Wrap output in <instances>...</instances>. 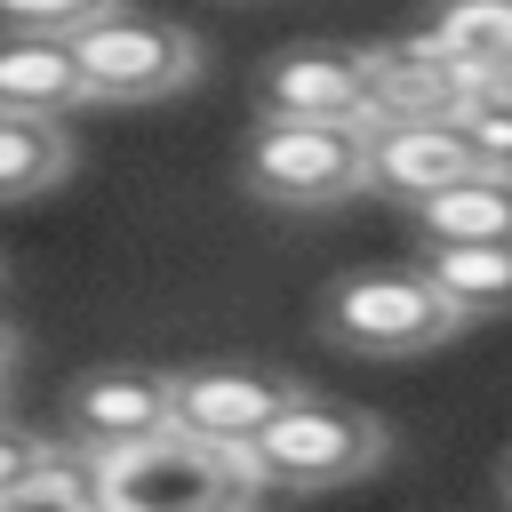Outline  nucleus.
Here are the masks:
<instances>
[{"instance_id": "obj_1", "label": "nucleus", "mask_w": 512, "mask_h": 512, "mask_svg": "<svg viewBox=\"0 0 512 512\" xmlns=\"http://www.w3.org/2000/svg\"><path fill=\"white\" fill-rule=\"evenodd\" d=\"M264 496L248 456L224 440H200L184 424H160L128 448L96 456V504L112 512H216V504H248Z\"/></svg>"}, {"instance_id": "obj_2", "label": "nucleus", "mask_w": 512, "mask_h": 512, "mask_svg": "<svg viewBox=\"0 0 512 512\" xmlns=\"http://www.w3.org/2000/svg\"><path fill=\"white\" fill-rule=\"evenodd\" d=\"M256 488H344L360 472H376L384 456V424L368 408H344V400H320V392H288L248 440H240Z\"/></svg>"}, {"instance_id": "obj_3", "label": "nucleus", "mask_w": 512, "mask_h": 512, "mask_svg": "<svg viewBox=\"0 0 512 512\" xmlns=\"http://www.w3.org/2000/svg\"><path fill=\"white\" fill-rule=\"evenodd\" d=\"M456 328L464 320L432 288L424 264H368V272H344L320 296V336L344 344V352H360V360H408V352L448 344Z\"/></svg>"}, {"instance_id": "obj_4", "label": "nucleus", "mask_w": 512, "mask_h": 512, "mask_svg": "<svg viewBox=\"0 0 512 512\" xmlns=\"http://www.w3.org/2000/svg\"><path fill=\"white\" fill-rule=\"evenodd\" d=\"M72 64H80L88 104H160L200 72V40L168 16L104 8L72 32Z\"/></svg>"}, {"instance_id": "obj_5", "label": "nucleus", "mask_w": 512, "mask_h": 512, "mask_svg": "<svg viewBox=\"0 0 512 512\" xmlns=\"http://www.w3.org/2000/svg\"><path fill=\"white\" fill-rule=\"evenodd\" d=\"M248 192L272 208H336L368 192V120H272L248 144Z\"/></svg>"}, {"instance_id": "obj_6", "label": "nucleus", "mask_w": 512, "mask_h": 512, "mask_svg": "<svg viewBox=\"0 0 512 512\" xmlns=\"http://www.w3.org/2000/svg\"><path fill=\"white\" fill-rule=\"evenodd\" d=\"M256 104L272 120H368L376 128V104H368V56L360 48H280L256 80Z\"/></svg>"}, {"instance_id": "obj_7", "label": "nucleus", "mask_w": 512, "mask_h": 512, "mask_svg": "<svg viewBox=\"0 0 512 512\" xmlns=\"http://www.w3.org/2000/svg\"><path fill=\"white\" fill-rule=\"evenodd\" d=\"M480 152L472 136L456 128V112H432V120H376L368 128V184L376 192H400V200H424L456 176H472Z\"/></svg>"}, {"instance_id": "obj_8", "label": "nucleus", "mask_w": 512, "mask_h": 512, "mask_svg": "<svg viewBox=\"0 0 512 512\" xmlns=\"http://www.w3.org/2000/svg\"><path fill=\"white\" fill-rule=\"evenodd\" d=\"M288 392H296V384L272 376V368H184V376H168V424L240 448Z\"/></svg>"}, {"instance_id": "obj_9", "label": "nucleus", "mask_w": 512, "mask_h": 512, "mask_svg": "<svg viewBox=\"0 0 512 512\" xmlns=\"http://www.w3.org/2000/svg\"><path fill=\"white\" fill-rule=\"evenodd\" d=\"M368 56V104L376 120H432V112H456L472 72L432 40V32H408V40H384V48H360Z\"/></svg>"}, {"instance_id": "obj_10", "label": "nucleus", "mask_w": 512, "mask_h": 512, "mask_svg": "<svg viewBox=\"0 0 512 512\" xmlns=\"http://www.w3.org/2000/svg\"><path fill=\"white\" fill-rule=\"evenodd\" d=\"M64 424H72V440H80L88 456L128 448V440H144V432L168 424V376H160V368H96V376L72 384Z\"/></svg>"}, {"instance_id": "obj_11", "label": "nucleus", "mask_w": 512, "mask_h": 512, "mask_svg": "<svg viewBox=\"0 0 512 512\" xmlns=\"http://www.w3.org/2000/svg\"><path fill=\"white\" fill-rule=\"evenodd\" d=\"M80 64H72V32H8L0 40V112H80Z\"/></svg>"}, {"instance_id": "obj_12", "label": "nucleus", "mask_w": 512, "mask_h": 512, "mask_svg": "<svg viewBox=\"0 0 512 512\" xmlns=\"http://www.w3.org/2000/svg\"><path fill=\"white\" fill-rule=\"evenodd\" d=\"M424 272H432V288L456 304V320H496V312H512V240H432Z\"/></svg>"}, {"instance_id": "obj_13", "label": "nucleus", "mask_w": 512, "mask_h": 512, "mask_svg": "<svg viewBox=\"0 0 512 512\" xmlns=\"http://www.w3.org/2000/svg\"><path fill=\"white\" fill-rule=\"evenodd\" d=\"M408 208H416L424 240H512V176L504 168H472Z\"/></svg>"}, {"instance_id": "obj_14", "label": "nucleus", "mask_w": 512, "mask_h": 512, "mask_svg": "<svg viewBox=\"0 0 512 512\" xmlns=\"http://www.w3.org/2000/svg\"><path fill=\"white\" fill-rule=\"evenodd\" d=\"M72 176V136L48 112H0V200H40Z\"/></svg>"}, {"instance_id": "obj_15", "label": "nucleus", "mask_w": 512, "mask_h": 512, "mask_svg": "<svg viewBox=\"0 0 512 512\" xmlns=\"http://www.w3.org/2000/svg\"><path fill=\"white\" fill-rule=\"evenodd\" d=\"M432 40L480 80V72L512 64V0H448L440 24H432Z\"/></svg>"}, {"instance_id": "obj_16", "label": "nucleus", "mask_w": 512, "mask_h": 512, "mask_svg": "<svg viewBox=\"0 0 512 512\" xmlns=\"http://www.w3.org/2000/svg\"><path fill=\"white\" fill-rule=\"evenodd\" d=\"M8 504H96V456L72 440V448H40L32 456V472H24V488L8 496Z\"/></svg>"}, {"instance_id": "obj_17", "label": "nucleus", "mask_w": 512, "mask_h": 512, "mask_svg": "<svg viewBox=\"0 0 512 512\" xmlns=\"http://www.w3.org/2000/svg\"><path fill=\"white\" fill-rule=\"evenodd\" d=\"M456 128L472 136L480 168H504V176H512V88L472 80V88H464V104H456Z\"/></svg>"}, {"instance_id": "obj_18", "label": "nucleus", "mask_w": 512, "mask_h": 512, "mask_svg": "<svg viewBox=\"0 0 512 512\" xmlns=\"http://www.w3.org/2000/svg\"><path fill=\"white\" fill-rule=\"evenodd\" d=\"M104 8H120V0H0V24L8 32H80Z\"/></svg>"}, {"instance_id": "obj_19", "label": "nucleus", "mask_w": 512, "mask_h": 512, "mask_svg": "<svg viewBox=\"0 0 512 512\" xmlns=\"http://www.w3.org/2000/svg\"><path fill=\"white\" fill-rule=\"evenodd\" d=\"M40 448H48V440H32L24 424H8V416H0V504L24 488V472H32V456H40Z\"/></svg>"}, {"instance_id": "obj_20", "label": "nucleus", "mask_w": 512, "mask_h": 512, "mask_svg": "<svg viewBox=\"0 0 512 512\" xmlns=\"http://www.w3.org/2000/svg\"><path fill=\"white\" fill-rule=\"evenodd\" d=\"M8 368H16V328L0 320V376H8Z\"/></svg>"}, {"instance_id": "obj_21", "label": "nucleus", "mask_w": 512, "mask_h": 512, "mask_svg": "<svg viewBox=\"0 0 512 512\" xmlns=\"http://www.w3.org/2000/svg\"><path fill=\"white\" fill-rule=\"evenodd\" d=\"M496 488H504V496H512V456H504V472H496Z\"/></svg>"}]
</instances>
